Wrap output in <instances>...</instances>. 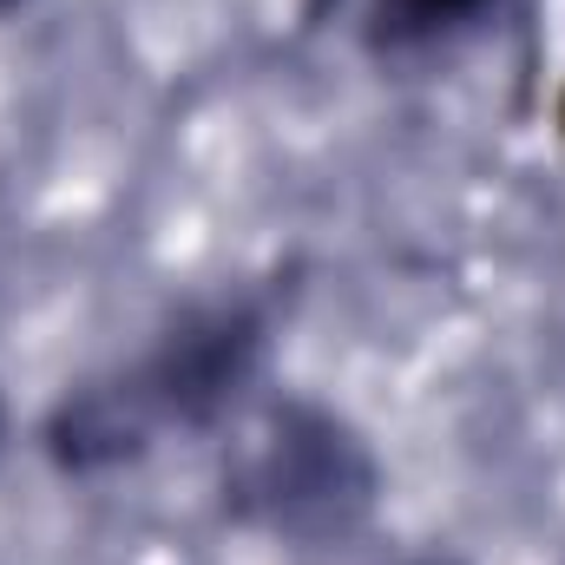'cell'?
Wrapping results in <instances>:
<instances>
[{"label": "cell", "mask_w": 565, "mask_h": 565, "mask_svg": "<svg viewBox=\"0 0 565 565\" xmlns=\"http://www.w3.org/2000/svg\"><path fill=\"white\" fill-rule=\"evenodd\" d=\"M382 493L388 473L375 440L316 395H257L224 427L217 507L244 533L329 553L375 520Z\"/></svg>", "instance_id": "cell-1"}, {"label": "cell", "mask_w": 565, "mask_h": 565, "mask_svg": "<svg viewBox=\"0 0 565 565\" xmlns=\"http://www.w3.org/2000/svg\"><path fill=\"white\" fill-rule=\"evenodd\" d=\"M270 335H277V289L270 282L211 289V296H191L184 309H171L139 355L119 362V382L139 402L158 447L171 434L198 440V434H224L237 422L257 402Z\"/></svg>", "instance_id": "cell-2"}, {"label": "cell", "mask_w": 565, "mask_h": 565, "mask_svg": "<svg viewBox=\"0 0 565 565\" xmlns=\"http://www.w3.org/2000/svg\"><path fill=\"white\" fill-rule=\"evenodd\" d=\"M40 454L60 480H106V473H126V467L151 460L158 434L145 427L119 369H99V375L53 395V408L40 415Z\"/></svg>", "instance_id": "cell-3"}, {"label": "cell", "mask_w": 565, "mask_h": 565, "mask_svg": "<svg viewBox=\"0 0 565 565\" xmlns=\"http://www.w3.org/2000/svg\"><path fill=\"white\" fill-rule=\"evenodd\" d=\"M500 0H362V40L375 53H427L473 20H487Z\"/></svg>", "instance_id": "cell-4"}, {"label": "cell", "mask_w": 565, "mask_h": 565, "mask_svg": "<svg viewBox=\"0 0 565 565\" xmlns=\"http://www.w3.org/2000/svg\"><path fill=\"white\" fill-rule=\"evenodd\" d=\"M7 454H13V402L0 388V467H7Z\"/></svg>", "instance_id": "cell-5"}, {"label": "cell", "mask_w": 565, "mask_h": 565, "mask_svg": "<svg viewBox=\"0 0 565 565\" xmlns=\"http://www.w3.org/2000/svg\"><path fill=\"white\" fill-rule=\"evenodd\" d=\"M20 7H26V0H0V13H20Z\"/></svg>", "instance_id": "cell-6"}, {"label": "cell", "mask_w": 565, "mask_h": 565, "mask_svg": "<svg viewBox=\"0 0 565 565\" xmlns=\"http://www.w3.org/2000/svg\"><path fill=\"white\" fill-rule=\"evenodd\" d=\"M422 565H454V559H422Z\"/></svg>", "instance_id": "cell-7"}]
</instances>
